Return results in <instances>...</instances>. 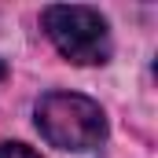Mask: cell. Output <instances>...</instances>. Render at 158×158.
Returning <instances> with one entry per match:
<instances>
[{
	"instance_id": "cell-2",
	"label": "cell",
	"mask_w": 158,
	"mask_h": 158,
	"mask_svg": "<svg viewBox=\"0 0 158 158\" xmlns=\"http://www.w3.org/2000/svg\"><path fill=\"white\" fill-rule=\"evenodd\" d=\"M44 33L59 48L63 59L77 63V66H96L107 63L110 55V30L107 19L96 7L85 4H52L44 7Z\"/></svg>"
},
{
	"instance_id": "cell-3",
	"label": "cell",
	"mask_w": 158,
	"mask_h": 158,
	"mask_svg": "<svg viewBox=\"0 0 158 158\" xmlns=\"http://www.w3.org/2000/svg\"><path fill=\"white\" fill-rule=\"evenodd\" d=\"M0 158H40V155L30 151L26 143H0Z\"/></svg>"
},
{
	"instance_id": "cell-4",
	"label": "cell",
	"mask_w": 158,
	"mask_h": 158,
	"mask_svg": "<svg viewBox=\"0 0 158 158\" xmlns=\"http://www.w3.org/2000/svg\"><path fill=\"white\" fill-rule=\"evenodd\" d=\"M4 74H7V66H4V63H0V81H4Z\"/></svg>"
},
{
	"instance_id": "cell-1",
	"label": "cell",
	"mask_w": 158,
	"mask_h": 158,
	"mask_svg": "<svg viewBox=\"0 0 158 158\" xmlns=\"http://www.w3.org/2000/svg\"><path fill=\"white\" fill-rule=\"evenodd\" d=\"M37 129L59 151H96L107 140V114L77 92H48L37 99Z\"/></svg>"
}]
</instances>
